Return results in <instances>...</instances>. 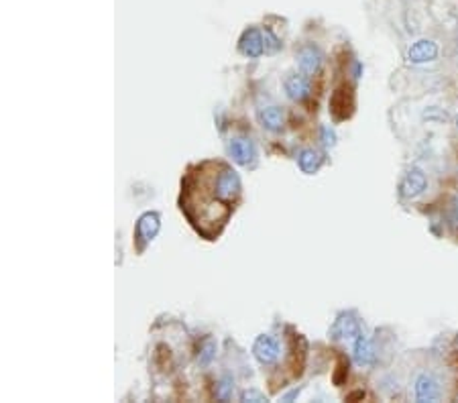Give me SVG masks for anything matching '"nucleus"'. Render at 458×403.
<instances>
[{"label": "nucleus", "instance_id": "1", "mask_svg": "<svg viewBox=\"0 0 458 403\" xmlns=\"http://www.w3.org/2000/svg\"><path fill=\"white\" fill-rule=\"evenodd\" d=\"M426 186H428L426 173L418 169V167H414V169H409V172L403 175V179H401L400 184V193L403 198L412 200V198H418L420 193H424Z\"/></svg>", "mask_w": 458, "mask_h": 403}, {"label": "nucleus", "instance_id": "2", "mask_svg": "<svg viewBox=\"0 0 458 403\" xmlns=\"http://www.w3.org/2000/svg\"><path fill=\"white\" fill-rule=\"evenodd\" d=\"M214 192H216V196L220 200H227V202L234 200L238 196V192H241V179H238V175L234 172H230V169H224L216 177Z\"/></svg>", "mask_w": 458, "mask_h": 403}, {"label": "nucleus", "instance_id": "3", "mask_svg": "<svg viewBox=\"0 0 458 403\" xmlns=\"http://www.w3.org/2000/svg\"><path fill=\"white\" fill-rule=\"evenodd\" d=\"M157 232H159V216L153 214V212L143 214L139 218V222H136V245H139V249H145V245L151 243L153 238L157 236Z\"/></svg>", "mask_w": 458, "mask_h": 403}, {"label": "nucleus", "instance_id": "4", "mask_svg": "<svg viewBox=\"0 0 458 403\" xmlns=\"http://www.w3.org/2000/svg\"><path fill=\"white\" fill-rule=\"evenodd\" d=\"M438 58V45L430 39H420L407 49V61L409 63H428Z\"/></svg>", "mask_w": 458, "mask_h": 403}, {"label": "nucleus", "instance_id": "5", "mask_svg": "<svg viewBox=\"0 0 458 403\" xmlns=\"http://www.w3.org/2000/svg\"><path fill=\"white\" fill-rule=\"evenodd\" d=\"M440 395H442V389H440L438 379L434 375L424 373L418 377V381H416V399L418 402H438Z\"/></svg>", "mask_w": 458, "mask_h": 403}, {"label": "nucleus", "instance_id": "6", "mask_svg": "<svg viewBox=\"0 0 458 403\" xmlns=\"http://www.w3.org/2000/svg\"><path fill=\"white\" fill-rule=\"evenodd\" d=\"M330 110H332V115L336 116L338 120L350 116V113H352V92H350V88H344L343 86V88H338V90L332 94Z\"/></svg>", "mask_w": 458, "mask_h": 403}, {"label": "nucleus", "instance_id": "7", "mask_svg": "<svg viewBox=\"0 0 458 403\" xmlns=\"http://www.w3.org/2000/svg\"><path fill=\"white\" fill-rule=\"evenodd\" d=\"M253 350H255V357H257L263 365L275 363L277 357H279V345H277L271 336H261V338H257Z\"/></svg>", "mask_w": 458, "mask_h": 403}, {"label": "nucleus", "instance_id": "8", "mask_svg": "<svg viewBox=\"0 0 458 403\" xmlns=\"http://www.w3.org/2000/svg\"><path fill=\"white\" fill-rule=\"evenodd\" d=\"M229 151L230 155H232V159H234L236 163H241V165H248V163L255 159V147H253V143H250L248 139H243V136L230 141Z\"/></svg>", "mask_w": 458, "mask_h": 403}, {"label": "nucleus", "instance_id": "9", "mask_svg": "<svg viewBox=\"0 0 458 403\" xmlns=\"http://www.w3.org/2000/svg\"><path fill=\"white\" fill-rule=\"evenodd\" d=\"M361 334L359 322L352 314H343L336 324L332 326V336L334 338H357Z\"/></svg>", "mask_w": 458, "mask_h": 403}, {"label": "nucleus", "instance_id": "10", "mask_svg": "<svg viewBox=\"0 0 458 403\" xmlns=\"http://www.w3.org/2000/svg\"><path fill=\"white\" fill-rule=\"evenodd\" d=\"M355 359L359 365H371L375 361V352H373V345L371 340L364 336V334H359L357 336V343H355Z\"/></svg>", "mask_w": 458, "mask_h": 403}, {"label": "nucleus", "instance_id": "11", "mask_svg": "<svg viewBox=\"0 0 458 403\" xmlns=\"http://www.w3.org/2000/svg\"><path fill=\"white\" fill-rule=\"evenodd\" d=\"M286 90L289 98L293 100H304L310 94V82L304 76H291L286 82Z\"/></svg>", "mask_w": 458, "mask_h": 403}, {"label": "nucleus", "instance_id": "12", "mask_svg": "<svg viewBox=\"0 0 458 403\" xmlns=\"http://www.w3.org/2000/svg\"><path fill=\"white\" fill-rule=\"evenodd\" d=\"M320 63H322V56L314 47H305L304 51L300 53V68L304 70L305 74H316L320 70Z\"/></svg>", "mask_w": 458, "mask_h": 403}, {"label": "nucleus", "instance_id": "13", "mask_svg": "<svg viewBox=\"0 0 458 403\" xmlns=\"http://www.w3.org/2000/svg\"><path fill=\"white\" fill-rule=\"evenodd\" d=\"M241 49H243V53L248 56V58H259V56L263 53V41H261V35H259L257 31H248L247 35L243 37Z\"/></svg>", "mask_w": 458, "mask_h": 403}, {"label": "nucleus", "instance_id": "14", "mask_svg": "<svg viewBox=\"0 0 458 403\" xmlns=\"http://www.w3.org/2000/svg\"><path fill=\"white\" fill-rule=\"evenodd\" d=\"M261 120H263V127L273 133L281 131V127H284V115L277 106H269L265 110H261Z\"/></svg>", "mask_w": 458, "mask_h": 403}, {"label": "nucleus", "instance_id": "15", "mask_svg": "<svg viewBox=\"0 0 458 403\" xmlns=\"http://www.w3.org/2000/svg\"><path fill=\"white\" fill-rule=\"evenodd\" d=\"M322 161H324V155L320 153V151H314V149H307V151L300 155V167H302L304 173L318 172L320 165H322Z\"/></svg>", "mask_w": 458, "mask_h": 403}, {"label": "nucleus", "instance_id": "16", "mask_svg": "<svg viewBox=\"0 0 458 403\" xmlns=\"http://www.w3.org/2000/svg\"><path fill=\"white\" fill-rule=\"evenodd\" d=\"M446 218H448V226H450V231L458 234V200H454V202L450 204Z\"/></svg>", "mask_w": 458, "mask_h": 403}, {"label": "nucleus", "instance_id": "17", "mask_svg": "<svg viewBox=\"0 0 458 403\" xmlns=\"http://www.w3.org/2000/svg\"><path fill=\"white\" fill-rule=\"evenodd\" d=\"M212 350H214V346H212V345H208V346H206V348H204V357H202V359H200V363H204V365H206V363H208V361H210V359H212V354H214V352H212Z\"/></svg>", "mask_w": 458, "mask_h": 403}, {"label": "nucleus", "instance_id": "18", "mask_svg": "<svg viewBox=\"0 0 458 403\" xmlns=\"http://www.w3.org/2000/svg\"><path fill=\"white\" fill-rule=\"evenodd\" d=\"M243 399H245V402H248V399H255V402H265V397H263V395H259V393H245V395H243Z\"/></svg>", "mask_w": 458, "mask_h": 403}, {"label": "nucleus", "instance_id": "19", "mask_svg": "<svg viewBox=\"0 0 458 403\" xmlns=\"http://www.w3.org/2000/svg\"><path fill=\"white\" fill-rule=\"evenodd\" d=\"M457 129H458V118H457Z\"/></svg>", "mask_w": 458, "mask_h": 403}]
</instances>
